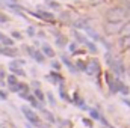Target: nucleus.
Wrapping results in <instances>:
<instances>
[{"label":"nucleus","instance_id":"obj_1","mask_svg":"<svg viewBox=\"0 0 130 128\" xmlns=\"http://www.w3.org/2000/svg\"><path fill=\"white\" fill-rule=\"evenodd\" d=\"M127 17V11L123 6H113L106 12L107 23H123Z\"/></svg>","mask_w":130,"mask_h":128},{"label":"nucleus","instance_id":"obj_2","mask_svg":"<svg viewBox=\"0 0 130 128\" xmlns=\"http://www.w3.org/2000/svg\"><path fill=\"white\" fill-rule=\"evenodd\" d=\"M21 112H23V115L26 116V119H27L30 124H33V125H39V124H41V119L38 118V115H36L33 110H30L29 107H21Z\"/></svg>","mask_w":130,"mask_h":128},{"label":"nucleus","instance_id":"obj_3","mask_svg":"<svg viewBox=\"0 0 130 128\" xmlns=\"http://www.w3.org/2000/svg\"><path fill=\"white\" fill-rule=\"evenodd\" d=\"M123 26H124V21L123 23H106L104 32H106V35H117V33L121 32Z\"/></svg>","mask_w":130,"mask_h":128},{"label":"nucleus","instance_id":"obj_4","mask_svg":"<svg viewBox=\"0 0 130 128\" xmlns=\"http://www.w3.org/2000/svg\"><path fill=\"white\" fill-rule=\"evenodd\" d=\"M110 68L113 69V72L117 75H124L126 74V66H124L123 60L120 57H117V59H113V62H110Z\"/></svg>","mask_w":130,"mask_h":128},{"label":"nucleus","instance_id":"obj_5","mask_svg":"<svg viewBox=\"0 0 130 128\" xmlns=\"http://www.w3.org/2000/svg\"><path fill=\"white\" fill-rule=\"evenodd\" d=\"M100 71H101V66H100V62L98 60L92 59V60L88 62V65H86V72L89 75H98Z\"/></svg>","mask_w":130,"mask_h":128},{"label":"nucleus","instance_id":"obj_6","mask_svg":"<svg viewBox=\"0 0 130 128\" xmlns=\"http://www.w3.org/2000/svg\"><path fill=\"white\" fill-rule=\"evenodd\" d=\"M21 65H24V60H18V62H11L9 69L15 74V75H26V72L21 69Z\"/></svg>","mask_w":130,"mask_h":128},{"label":"nucleus","instance_id":"obj_7","mask_svg":"<svg viewBox=\"0 0 130 128\" xmlns=\"http://www.w3.org/2000/svg\"><path fill=\"white\" fill-rule=\"evenodd\" d=\"M32 15H35L36 18L45 20V21H55V15H53L52 12H45V11H41V12H32Z\"/></svg>","mask_w":130,"mask_h":128},{"label":"nucleus","instance_id":"obj_8","mask_svg":"<svg viewBox=\"0 0 130 128\" xmlns=\"http://www.w3.org/2000/svg\"><path fill=\"white\" fill-rule=\"evenodd\" d=\"M0 54L8 56V57H15L17 56V50L12 47H0Z\"/></svg>","mask_w":130,"mask_h":128},{"label":"nucleus","instance_id":"obj_9","mask_svg":"<svg viewBox=\"0 0 130 128\" xmlns=\"http://www.w3.org/2000/svg\"><path fill=\"white\" fill-rule=\"evenodd\" d=\"M106 80H107V83H109L110 92H113V94H115V92H118V91H120V81H117V80H112L109 74L106 75Z\"/></svg>","mask_w":130,"mask_h":128},{"label":"nucleus","instance_id":"obj_10","mask_svg":"<svg viewBox=\"0 0 130 128\" xmlns=\"http://www.w3.org/2000/svg\"><path fill=\"white\" fill-rule=\"evenodd\" d=\"M0 42H2L5 47H12V45H14V41H12V38L6 36L5 33H2V32H0Z\"/></svg>","mask_w":130,"mask_h":128},{"label":"nucleus","instance_id":"obj_11","mask_svg":"<svg viewBox=\"0 0 130 128\" xmlns=\"http://www.w3.org/2000/svg\"><path fill=\"white\" fill-rule=\"evenodd\" d=\"M120 45L123 50H130V35L129 36H123L120 41Z\"/></svg>","mask_w":130,"mask_h":128},{"label":"nucleus","instance_id":"obj_12","mask_svg":"<svg viewBox=\"0 0 130 128\" xmlns=\"http://www.w3.org/2000/svg\"><path fill=\"white\" fill-rule=\"evenodd\" d=\"M41 50H42V54H44V56H48V57H53V56H55V51H53V48H52L50 45H47V44H44Z\"/></svg>","mask_w":130,"mask_h":128},{"label":"nucleus","instance_id":"obj_13","mask_svg":"<svg viewBox=\"0 0 130 128\" xmlns=\"http://www.w3.org/2000/svg\"><path fill=\"white\" fill-rule=\"evenodd\" d=\"M86 23H88L86 18H79V20L74 23V27H77V29H86V27H88Z\"/></svg>","mask_w":130,"mask_h":128},{"label":"nucleus","instance_id":"obj_14","mask_svg":"<svg viewBox=\"0 0 130 128\" xmlns=\"http://www.w3.org/2000/svg\"><path fill=\"white\" fill-rule=\"evenodd\" d=\"M32 57L36 60V62H38V63H42V62H44V59H45V56H44L39 50H35V53H33Z\"/></svg>","mask_w":130,"mask_h":128},{"label":"nucleus","instance_id":"obj_15","mask_svg":"<svg viewBox=\"0 0 130 128\" xmlns=\"http://www.w3.org/2000/svg\"><path fill=\"white\" fill-rule=\"evenodd\" d=\"M121 35L123 36H129L130 35V21H127V23H124V26H123V29H121Z\"/></svg>","mask_w":130,"mask_h":128},{"label":"nucleus","instance_id":"obj_16","mask_svg":"<svg viewBox=\"0 0 130 128\" xmlns=\"http://www.w3.org/2000/svg\"><path fill=\"white\" fill-rule=\"evenodd\" d=\"M61 60H62V62H64L65 65H67V68H68V69H70L71 72H76V68L73 66V63H71V62H70V60H68V59H67L65 56H61Z\"/></svg>","mask_w":130,"mask_h":128},{"label":"nucleus","instance_id":"obj_17","mask_svg":"<svg viewBox=\"0 0 130 128\" xmlns=\"http://www.w3.org/2000/svg\"><path fill=\"white\" fill-rule=\"evenodd\" d=\"M41 113H42V115L47 118V121H48V122H55V118H53V115H52L48 110H45V109H41Z\"/></svg>","mask_w":130,"mask_h":128},{"label":"nucleus","instance_id":"obj_18","mask_svg":"<svg viewBox=\"0 0 130 128\" xmlns=\"http://www.w3.org/2000/svg\"><path fill=\"white\" fill-rule=\"evenodd\" d=\"M56 44H58L59 47H65V44H67V38L62 36V35H58V36H56Z\"/></svg>","mask_w":130,"mask_h":128},{"label":"nucleus","instance_id":"obj_19","mask_svg":"<svg viewBox=\"0 0 130 128\" xmlns=\"http://www.w3.org/2000/svg\"><path fill=\"white\" fill-rule=\"evenodd\" d=\"M74 38H76V41L77 42H82V44H86V38L82 35V33L79 32H74Z\"/></svg>","mask_w":130,"mask_h":128},{"label":"nucleus","instance_id":"obj_20","mask_svg":"<svg viewBox=\"0 0 130 128\" xmlns=\"http://www.w3.org/2000/svg\"><path fill=\"white\" fill-rule=\"evenodd\" d=\"M35 96H36V98H38V99H39L41 102H44V101H45V96H44V94H42V92H41V91H39L38 88L35 89Z\"/></svg>","mask_w":130,"mask_h":128},{"label":"nucleus","instance_id":"obj_21","mask_svg":"<svg viewBox=\"0 0 130 128\" xmlns=\"http://www.w3.org/2000/svg\"><path fill=\"white\" fill-rule=\"evenodd\" d=\"M8 83L11 84V88L15 86V84H17V77H15V75H9V77H8Z\"/></svg>","mask_w":130,"mask_h":128},{"label":"nucleus","instance_id":"obj_22","mask_svg":"<svg viewBox=\"0 0 130 128\" xmlns=\"http://www.w3.org/2000/svg\"><path fill=\"white\" fill-rule=\"evenodd\" d=\"M76 68L80 69V71H86V65L83 63L82 60H77V62H76Z\"/></svg>","mask_w":130,"mask_h":128},{"label":"nucleus","instance_id":"obj_23","mask_svg":"<svg viewBox=\"0 0 130 128\" xmlns=\"http://www.w3.org/2000/svg\"><path fill=\"white\" fill-rule=\"evenodd\" d=\"M120 91H121V92H123L124 95H127V94L130 92V89L127 88V86H126V84H123L121 81H120Z\"/></svg>","mask_w":130,"mask_h":128},{"label":"nucleus","instance_id":"obj_24","mask_svg":"<svg viewBox=\"0 0 130 128\" xmlns=\"http://www.w3.org/2000/svg\"><path fill=\"white\" fill-rule=\"evenodd\" d=\"M89 116H91L92 119H100L98 112H97V110H94V109H91V110H89Z\"/></svg>","mask_w":130,"mask_h":128},{"label":"nucleus","instance_id":"obj_25","mask_svg":"<svg viewBox=\"0 0 130 128\" xmlns=\"http://www.w3.org/2000/svg\"><path fill=\"white\" fill-rule=\"evenodd\" d=\"M86 47H88V48H89V50H91L92 53H97V47H95V45H94L92 42H89V41H86Z\"/></svg>","mask_w":130,"mask_h":128},{"label":"nucleus","instance_id":"obj_26","mask_svg":"<svg viewBox=\"0 0 130 128\" xmlns=\"http://www.w3.org/2000/svg\"><path fill=\"white\" fill-rule=\"evenodd\" d=\"M24 48H26V53H27V54H29V56L32 57V56H33V53H35L33 47H29V45H27V47H24Z\"/></svg>","mask_w":130,"mask_h":128},{"label":"nucleus","instance_id":"obj_27","mask_svg":"<svg viewBox=\"0 0 130 128\" xmlns=\"http://www.w3.org/2000/svg\"><path fill=\"white\" fill-rule=\"evenodd\" d=\"M47 96H48V101H50V104H52V105H55V104H56V99L53 98L52 92H48V94H47Z\"/></svg>","mask_w":130,"mask_h":128},{"label":"nucleus","instance_id":"obj_28","mask_svg":"<svg viewBox=\"0 0 130 128\" xmlns=\"http://www.w3.org/2000/svg\"><path fill=\"white\" fill-rule=\"evenodd\" d=\"M27 35L29 36H35V29L33 27H27Z\"/></svg>","mask_w":130,"mask_h":128},{"label":"nucleus","instance_id":"obj_29","mask_svg":"<svg viewBox=\"0 0 130 128\" xmlns=\"http://www.w3.org/2000/svg\"><path fill=\"white\" fill-rule=\"evenodd\" d=\"M12 36H14L15 39H21V38H23V36H21V33H20V32H12Z\"/></svg>","mask_w":130,"mask_h":128},{"label":"nucleus","instance_id":"obj_30","mask_svg":"<svg viewBox=\"0 0 130 128\" xmlns=\"http://www.w3.org/2000/svg\"><path fill=\"white\" fill-rule=\"evenodd\" d=\"M103 0H89V5H92V6H95V5H100Z\"/></svg>","mask_w":130,"mask_h":128},{"label":"nucleus","instance_id":"obj_31","mask_svg":"<svg viewBox=\"0 0 130 128\" xmlns=\"http://www.w3.org/2000/svg\"><path fill=\"white\" fill-rule=\"evenodd\" d=\"M6 21H8V17L3 15V14H0V23H6Z\"/></svg>","mask_w":130,"mask_h":128},{"label":"nucleus","instance_id":"obj_32","mask_svg":"<svg viewBox=\"0 0 130 128\" xmlns=\"http://www.w3.org/2000/svg\"><path fill=\"white\" fill-rule=\"evenodd\" d=\"M48 5H50L52 8H56V9L59 8V3H56V2H48Z\"/></svg>","mask_w":130,"mask_h":128},{"label":"nucleus","instance_id":"obj_33","mask_svg":"<svg viewBox=\"0 0 130 128\" xmlns=\"http://www.w3.org/2000/svg\"><path fill=\"white\" fill-rule=\"evenodd\" d=\"M83 124H85V125H86V127H92V124H91V121H89V119H83Z\"/></svg>","mask_w":130,"mask_h":128},{"label":"nucleus","instance_id":"obj_34","mask_svg":"<svg viewBox=\"0 0 130 128\" xmlns=\"http://www.w3.org/2000/svg\"><path fill=\"white\" fill-rule=\"evenodd\" d=\"M8 95H6V92H3V91H0V99H6Z\"/></svg>","mask_w":130,"mask_h":128},{"label":"nucleus","instance_id":"obj_35","mask_svg":"<svg viewBox=\"0 0 130 128\" xmlns=\"http://www.w3.org/2000/svg\"><path fill=\"white\" fill-rule=\"evenodd\" d=\"M123 102H124L127 107H130V99H127V98H123Z\"/></svg>","mask_w":130,"mask_h":128},{"label":"nucleus","instance_id":"obj_36","mask_svg":"<svg viewBox=\"0 0 130 128\" xmlns=\"http://www.w3.org/2000/svg\"><path fill=\"white\" fill-rule=\"evenodd\" d=\"M74 50H76V44H71L70 45V51H74Z\"/></svg>","mask_w":130,"mask_h":128},{"label":"nucleus","instance_id":"obj_37","mask_svg":"<svg viewBox=\"0 0 130 128\" xmlns=\"http://www.w3.org/2000/svg\"><path fill=\"white\" fill-rule=\"evenodd\" d=\"M52 66H53V68H56V69H58V68H59V63H58V62H55V63H52Z\"/></svg>","mask_w":130,"mask_h":128},{"label":"nucleus","instance_id":"obj_38","mask_svg":"<svg viewBox=\"0 0 130 128\" xmlns=\"http://www.w3.org/2000/svg\"><path fill=\"white\" fill-rule=\"evenodd\" d=\"M127 74L130 75V65H129V68H127Z\"/></svg>","mask_w":130,"mask_h":128},{"label":"nucleus","instance_id":"obj_39","mask_svg":"<svg viewBox=\"0 0 130 128\" xmlns=\"http://www.w3.org/2000/svg\"><path fill=\"white\" fill-rule=\"evenodd\" d=\"M121 2H126V3H130V0H121Z\"/></svg>","mask_w":130,"mask_h":128},{"label":"nucleus","instance_id":"obj_40","mask_svg":"<svg viewBox=\"0 0 130 128\" xmlns=\"http://www.w3.org/2000/svg\"><path fill=\"white\" fill-rule=\"evenodd\" d=\"M9 2H12V3H17V0H9Z\"/></svg>","mask_w":130,"mask_h":128}]
</instances>
